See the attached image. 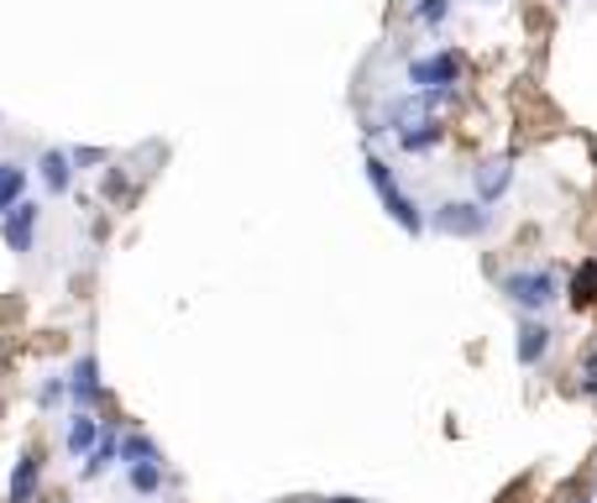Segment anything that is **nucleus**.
Returning a JSON list of instances; mask_svg holds the SVG:
<instances>
[{
	"mask_svg": "<svg viewBox=\"0 0 597 503\" xmlns=\"http://www.w3.org/2000/svg\"><path fill=\"white\" fill-rule=\"evenodd\" d=\"M498 294L514 304V310H524V315H545L561 300V279L551 268H509L498 279Z\"/></svg>",
	"mask_w": 597,
	"mask_h": 503,
	"instance_id": "1",
	"label": "nucleus"
},
{
	"mask_svg": "<svg viewBox=\"0 0 597 503\" xmlns=\"http://www.w3.org/2000/svg\"><path fill=\"white\" fill-rule=\"evenodd\" d=\"M362 168H367V184H373V189H378L383 210H388V216H394V221L404 226V231H409V237H419V231H430V216H425V210H419V205L409 200V195H404V189H398L394 168H388V163H383L378 153H367V163H362Z\"/></svg>",
	"mask_w": 597,
	"mask_h": 503,
	"instance_id": "2",
	"label": "nucleus"
},
{
	"mask_svg": "<svg viewBox=\"0 0 597 503\" xmlns=\"http://www.w3.org/2000/svg\"><path fill=\"white\" fill-rule=\"evenodd\" d=\"M430 231L457 237V242H478V237L493 231V210H488L478 195H472V200H440L436 210H430Z\"/></svg>",
	"mask_w": 597,
	"mask_h": 503,
	"instance_id": "3",
	"label": "nucleus"
},
{
	"mask_svg": "<svg viewBox=\"0 0 597 503\" xmlns=\"http://www.w3.org/2000/svg\"><path fill=\"white\" fill-rule=\"evenodd\" d=\"M461 53L457 48H440V53H419V59H409V69H404V80H409V90H451V84H461Z\"/></svg>",
	"mask_w": 597,
	"mask_h": 503,
	"instance_id": "4",
	"label": "nucleus"
},
{
	"mask_svg": "<svg viewBox=\"0 0 597 503\" xmlns=\"http://www.w3.org/2000/svg\"><path fill=\"white\" fill-rule=\"evenodd\" d=\"M38 226H42V210L38 200H17L6 216H0V242L11 247L17 258H27L32 252V242H38Z\"/></svg>",
	"mask_w": 597,
	"mask_h": 503,
	"instance_id": "5",
	"label": "nucleus"
},
{
	"mask_svg": "<svg viewBox=\"0 0 597 503\" xmlns=\"http://www.w3.org/2000/svg\"><path fill=\"white\" fill-rule=\"evenodd\" d=\"M509 189H514V158H488L472 168V195L482 205H498Z\"/></svg>",
	"mask_w": 597,
	"mask_h": 503,
	"instance_id": "6",
	"label": "nucleus"
},
{
	"mask_svg": "<svg viewBox=\"0 0 597 503\" xmlns=\"http://www.w3.org/2000/svg\"><path fill=\"white\" fill-rule=\"evenodd\" d=\"M69 399H74V409H95L100 399H105V383H100V363L84 352L80 363L69 367Z\"/></svg>",
	"mask_w": 597,
	"mask_h": 503,
	"instance_id": "7",
	"label": "nucleus"
},
{
	"mask_svg": "<svg viewBox=\"0 0 597 503\" xmlns=\"http://www.w3.org/2000/svg\"><path fill=\"white\" fill-rule=\"evenodd\" d=\"M100 441H105V420H95V409H74V420H69V430H63L69 457H74V462H84V457H90Z\"/></svg>",
	"mask_w": 597,
	"mask_h": 503,
	"instance_id": "8",
	"label": "nucleus"
},
{
	"mask_svg": "<svg viewBox=\"0 0 597 503\" xmlns=\"http://www.w3.org/2000/svg\"><path fill=\"white\" fill-rule=\"evenodd\" d=\"M551 336H556V331H551L545 321H535V315H530V321H519L514 363L519 367H540V363H545V352H551Z\"/></svg>",
	"mask_w": 597,
	"mask_h": 503,
	"instance_id": "9",
	"label": "nucleus"
},
{
	"mask_svg": "<svg viewBox=\"0 0 597 503\" xmlns=\"http://www.w3.org/2000/svg\"><path fill=\"white\" fill-rule=\"evenodd\" d=\"M38 179L48 195H69L74 189V153H63V147H48L38 158Z\"/></svg>",
	"mask_w": 597,
	"mask_h": 503,
	"instance_id": "10",
	"label": "nucleus"
},
{
	"mask_svg": "<svg viewBox=\"0 0 597 503\" xmlns=\"http://www.w3.org/2000/svg\"><path fill=\"white\" fill-rule=\"evenodd\" d=\"M42 483V457H21L17 467H11V483H6V503H32V493H38Z\"/></svg>",
	"mask_w": 597,
	"mask_h": 503,
	"instance_id": "11",
	"label": "nucleus"
},
{
	"mask_svg": "<svg viewBox=\"0 0 597 503\" xmlns=\"http://www.w3.org/2000/svg\"><path fill=\"white\" fill-rule=\"evenodd\" d=\"M440 137H446V126L430 116V122H419V126H409V132H398V147L409 153V158H419V153H436L440 147Z\"/></svg>",
	"mask_w": 597,
	"mask_h": 503,
	"instance_id": "12",
	"label": "nucleus"
},
{
	"mask_svg": "<svg viewBox=\"0 0 597 503\" xmlns=\"http://www.w3.org/2000/svg\"><path fill=\"white\" fill-rule=\"evenodd\" d=\"M116 457H121V441H116V430H111V425H105V441H100L95 451H90V457H84L80 478H84V483H95V478H100V472H105V467H111V462H116Z\"/></svg>",
	"mask_w": 597,
	"mask_h": 503,
	"instance_id": "13",
	"label": "nucleus"
},
{
	"mask_svg": "<svg viewBox=\"0 0 597 503\" xmlns=\"http://www.w3.org/2000/svg\"><path fill=\"white\" fill-rule=\"evenodd\" d=\"M126 488H132L137 499L163 493V462H132V467H126Z\"/></svg>",
	"mask_w": 597,
	"mask_h": 503,
	"instance_id": "14",
	"label": "nucleus"
},
{
	"mask_svg": "<svg viewBox=\"0 0 597 503\" xmlns=\"http://www.w3.org/2000/svg\"><path fill=\"white\" fill-rule=\"evenodd\" d=\"M17 200H27V168L6 158V163H0V216H6Z\"/></svg>",
	"mask_w": 597,
	"mask_h": 503,
	"instance_id": "15",
	"label": "nucleus"
},
{
	"mask_svg": "<svg viewBox=\"0 0 597 503\" xmlns=\"http://www.w3.org/2000/svg\"><path fill=\"white\" fill-rule=\"evenodd\" d=\"M593 300H597V258L582 262L572 273V304H593Z\"/></svg>",
	"mask_w": 597,
	"mask_h": 503,
	"instance_id": "16",
	"label": "nucleus"
},
{
	"mask_svg": "<svg viewBox=\"0 0 597 503\" xmlns=\"http://www.w3.org/2000/svg\"><path fill=\"white\" fill-rule=\"evenodd\" d=\"M121 462L132 467V462H163V451H158V441H147V436H126L121 441Z\"/></svg>",
	"mask_w": 597,
	"mask_h": 503,
	"instance_id": "17",
	"label": "nucleus"
},
{
	"mask_svg": "<svg viewBox=\"0 0 597 503\" xmlns=\"http://www.w3.org/2000/svg\"><path fill=\"white\" fill-rule=\"evenodd\" d=\"M409 17H415L419 27H446V21H451V0H415Z\"/></svg>",
	"mask_w": 597,
	"mask_h": 503,
	"instance_id": "18",
	"label": "nucleus"
},
{
	"mask_svg": "<svg viewBox=\"0 0 597 503\" xmlns=\"http://www.w3.org/2000/svg\"><path fill=\"white\" fill-rule=\"evenodd\" d=\"M63 399H69V378H42V388H38L42 409H53V404H63Z\"/></svg>",
	"mask_w": 597,
	"mask_h": 503,
	"instance_id": "19",
	"label": "nucleus"
},
{
	"mask_svg": "<svg viewBox=\"0 0 597 503\" xmlns=\"http://www.w3.org/2000/svg\"><path fill=\"white\" fill-rule=\"evenodd\" d=\"M74 153V168H95V163H111V153L105 147H69Z\"/></svg>",
	"mask_w": 597,
	"mask_h": 503,
	"instance_id": "20",
	"label": "nucleus"
},
{
	"mask_svg": "<svg viewBox=\"0 0 597 503\" xmlns=\"http://www.w3.org/2000/svg\"><path fill=\"white\" fill-rule=\"evenodd\" d=\"M582 394H587V399H597V352H587V357H582Z\"/></svg>",
	"mask_w": 597,
	"mask_h": 503,
	"instance_id": "21",
	"label": "nucleus"
},
{
	"mask_svg": "<svg viewBox=\"0 0 597 503\" xmlns=\"http://www.w3.org/2000/svg\"><path fill=\"white\" fill-rule=\"evenodd\" d=\"M482 6H498V0H482Z\"/></svg>",
	"mask_w": 597,
	"mask_h": 503,
	"instance_id": "22",
	"label": "nucleus"
},
{
	"mask_svg": "<svg viewBox=\"0 0 597 503\" xmlns=\"http://www.w3.org/2000/svg\"><path fill=\"white\" fill-rule=\"evenodd\" d=\"M572 503H587V499H572Z\"/></svg>",
	"mask_w": 597,
	"mask_h": 503,
	"instance_id": "23",
	"label": "nucleus"
}]
</instances>
